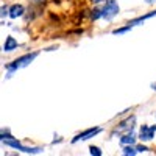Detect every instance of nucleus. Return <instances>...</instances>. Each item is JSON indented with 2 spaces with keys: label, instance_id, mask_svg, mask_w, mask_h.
Returning <instances> with one entry per match:
<instances>
[{
  "label": "nucleus",
  "instance_id": "4468645a",
  "mask_svg": "<svg viewBox=\"0 0 156 156\" xmlns=\"http://www.w3.org/2000/svg\"><path fill=\"white\" fill-rule=\"evenodd\" d=\"M9 137H12L11 133H9V129H8V128H6V129L3 128V129H2V134H0V139L5 140V139H9Z\"/></svg>",
  "mask_w": 156,
  "mask_h": 156
},
{
  "label": "nucleus",
  "instance_id": "39448f33",
  "mask_svg": "<svg viewBox=\"0 0 156 156\" xmlns=\"http://www.w3.org/2000/svg\"><path fill=\"white\" fill-rule=\"evenodd\" d=\"M134 123H136V117H134V115L128 117L126 120L120 122V125L115 128V131H114V133H128V131H133Z\"/></svg>",
  "mask_w": 156,
  "mask_h": 156
},
{
  "label": "nucleus",
  "instance_id": "20e7f679",
  "mask_svg": "<svg viewBox=\"0 0 156 156\" xmlns=\"http://www.w3.org/2000/svg\"><path fill=\"white\" fill-rule=\"evenodd\" d=\"M100 131H101V128H98V126H97V128H89V129H86V131L76 134V136L72 139V144H76V142H80V140H87V139H90V137L97 136Z\"/></svg>",
  "mask_w": 156,
  "mask_h": 156
},
{
  "label": "nucleus",
  "instance_id": "f03ea898",
  "mask_svg": "<svg viewBox=\"0 0 156 156\" xmlns=\"http://www.w3.org/2000/svg\"><path fill=\"white\" fill-rule=\"evenodd\" d=\"M120 11V6L115 0H106L105 6L101 8V17L106 19V20H112Z\"/></svg>",
  "mask_w": 156,
  "mask_h": 156
},
{
  "label": "nucleus",
  "instance_id": "dca6fc26",
  "mask_svg": "<svg viewBox=\"0 0 156 156\" xmlns=\"http://www.w3.org/2000/svg\"><path fill=\"white\" fill-rule=\"evenodd\" d=\"M6 14H9V8H6V6H2V17H5Z\"/></svg>",
  "mask_w": 156,
  "mask_h": 156
},
{
  "label": "nucleus",
  "instance_id": "2eb2a0df",
  "mask_svg": "<svg viewBox=\"0 0 156 156\" xmlns=\"http://www.w3.org/2000/svg\"><path fill=\"white\" fill-rule=\"evenodd\" d=\"M136 150H137V153H144V151H147L148 148H147L145 145H137V147H136Z\"/></svg>",
  "mask_w": 156,
  "mask_h": 156
},
{
  "label": "nucleus",
  "instance_id": "9b49d317",
  "mask_svg": "<svg viewBox=\"0 0 156 156\" xmlns=\"http://www.w3.org/2000/svg\"><path fill=\"white\" fill-rule=\"evenodd\" d=\"M133 27L131 25H126V27H122V28H115V30H112V34H123V33H126V31H129Z\"/></svg>",
  "mask_w": 156,
  "mask_h": 156
},
{
  "label": "nucleus",
  "instance_id": "a211bd4d",
  "mask_svg": "<svg viewBox=\"0 0 156 156\" xmlns=\"http://www.w3.org/2000/svg\"><path fill=\"white\" fill-rule=\"evenodd\" d=\"M92 2H94V3H100V2H101V0H92Z\"/></svg>",
  "mask_w": 156,
  "mask_h": 156
},
{
  "label": "nucleus",
  "instance_id": "423d86ee",
  "mask_svg": "<svg viewBox=\"0 0 156 156\" xmlns=\"http://www.w3.org/2000/svg\"><path fill=\"white\" fill-rule=\"evenodd\" d=\"M23 11H25V8H23V5H19V3H16V5H12L11 8H9V17L11 19H17V17H20L22 14H23Z\"/></svg>",
  "mask_w": 156,
  "mask_h": 156
},
{
  "label": "nucleus",
  "instance_id": "6e6552de",
  "mask_svg": "<svg viewBox=\"0 0 156 156\" xmlns=\"http://www.w3.org/2000/svg\"><path fill=\"white\" fill-rule=\"evenodd\" d=\"M153 16H156V11H150L148 14H144V16H139V17H136V19H133V20H129L128 23L131 25V27H136V25L142 23V22H144V20H147V19H150V17H153Z\"/></svg>",
  "mask_w": 156,
  "mask_h": 156
},
{
  "label": "nucleus",
  "instance_id": "f8f14e48",
  "mask_svg": "<svg viewBox=\"0 0 156 156\" xmlns=\"http://www.w3.org/2000/svg\"><path fill=\"white\" fill-rule=\"evenodd\" d=\"M98 17H101V9H92L90 11V19H94V20H97Z\"/></svg>",
  "mask_w": 156,
  "mask_h": 156
},
{
  "label": "nucleus",
  "instance_id": "1a4fd4ad",
  "mask_svg": "<svg viewBox=\"0 0 156 156\" xmlns=\"http://www.w3.org/2000/svg\"><path fill=\"white\" fill-rule=\"evenodd\" d=\"M17 41L12 36H8L6 37V41H5V44H3V50L5 51H12V50H16L17 48Z\"/></svg>",
  "mask_w": 156,
  "mask_h": 156
},
{
  "label": "nucleus",
  "instance_id": "ddd939ff",
  "mask_svg": "<svg viewBox=\"0 0 156 156\" xmlns=\"http://www.w3.org/2000/svg\"><path fill=\"white\" fill-rule=\"evenodd\" d=\"M89 153L90 154H94V156H101V150L98 148V147H89Z\"/></svg>",
  "mask_w": 156,
  "mask_h": 156
},
{
  "label": "nucleus",
  "instance_id": "6ab92c4d",
  "mask_svg": "<svg viewBox=\"0 0 156 156\" xmlns=\"http://www.w3.org/2000/svg\"><path fill=\"white\" fill-rule=\"evenodd\" d=\"M151 87H153V89L156 90V83H153V84H151Z\"/></svg>",
  "mask_w": 156,
  "mask_h": 156
},
{
  "label": "nucleus",
  "instance_id": "9d476101",
  "mask_svg": "<svg viewBox=\"0 0 156 156\" xmlns=\"http://www.w3.org/2000/svg\"><path fill=\"white\" fill-rule=\"evenodd\" d=\"M122 153L125 154V156H134V154H137V150H136V147H131V145H125L123 147V150H122Z\"/></svg>",
  "mask_w": 156,
  "mask_h": 156
},
{
  "label": "nucleus",
  "instance_id": "7ed1b4c3",
  "mask_svg": "<svg viewBox=\"0 0 156 156\" xmlns=\"http://www.w3.org/2000/svg\"><path fill=\"white\" fill-rule=\"evenodd\" d=\"M154 133H156V125H153V126L142 125L140 129H139V136H137V137H139L140 140H144V142H150V140H153Z\"/></svg>",
  "mask_w": 156,
  "mask_h": 156
},
{
  "label": "nucleus",
  "instance_id": "f257e3e1",
  "mask_svg": "<svg viewBox=\"0 0 156 156\" xmlns=\"http://www.w3.org/2000/svg\"><path fill=\"white\" fill-rule=\"evenodd\" d=\"M39 55V51H33V53H25V55H22L20 58H17V59H14L12 62H9V64H6V70L9 72V75L8 76H11V72H14V70H19V69H22V67H27L28 64H31L34 59H36V56Z\"/></svg>",
  "mask_w": 156,
  "mask_h": 156
},
{
  "label": "nucleus",
  "instance_id": "f3484780",
  "mask_svg": "<svg viewBox=\"0 0 156 156\" xmlns=\"http://www.w3.org/2000/svg\"><path fill=\"white\" fill-rule=\"evenodd\" d=\"M145 2H147L148 5H151V3H154V2H156V0H145Z\"/></svg>",
  "mask_w": 156,
  "mask_h": 156
},
{
  "label": "nucleus",
  "instance_id": "0eeeda50",
  "mask_svg": "<svg viewBox=\"0 0 156 156\" xmlns=\"http://www.w3.org/2000/svg\"><path fill=\"white\" fill-rule=\"evenodd\" d=\"M136 142V134L133 131H128L123 136H120V144L122 145H133Z\"/></svg>",
  "mask_w": 156,
  "mask_h": 156
}]
</instances>
